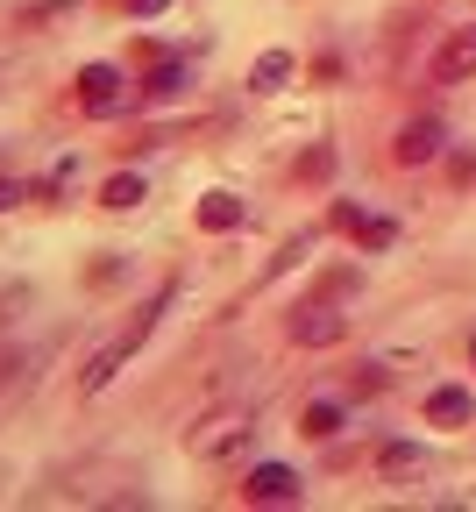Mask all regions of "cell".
I'll use <instances>...</instances> for the list:
<instances>
[{
	"mask_svg": "<svg viewBox=\"0 0 476 512\" xmlns=\"http://www.w3.org/2000/svg\"><path fill=\"white\" fill-rule=\"evenodd\" d=\"M377 463H384V477H420L427 470V456H420V448H405V441H391Z\"/></svg>",
	"mask_w": 476,
	"mask_h": 512,
	"instance_id": "obj_14",
	"label": "cell"
},
{
	"mask_svg": "<svg viewBox=\"0 0 476 512\" xmlns=\"http://www.w3.org/2000/svg\"><path fill=\"white\" fill-rule=\"evenodd\" d=\"M242 441H249V413H242V406H228V413H207V420H199V427L185 434V448H192L199 463L228 456V448H242Z\"/></svg>",
	"mask_w": 476,
	"mask_h": 512,
	"instance_id": "obj_2",
	"label": "cell"
},
{
	"mask_svg": "<svg viewBox=\"0 0 476 512\" xmlns=\"http://www.w3.org/2000/svg\"><path fill=\"white\" fill-rule=\"evenodd\" d=\"M121 100H128V79L114 72V64H86L79 72V107L86 114H121Z\"/></svg>",
	"mask_w": 476,
	"mask_h": 512,
	"instance_id": "obj_4",
	"label": "cell"
},
{
	"mask_svg": "<svg viewBox=\"0 0 476 512\" xmlns=\"http://www.w3.org/2000/svg\"><path fill=\"white\" fill-rule=\"evenodd\" d=\"M15 200H29V185H22V178H0V214H8Z\"/></svg>",
	"mask_w": 476,
	"mask_h": 512,
	"instance_id": "obj_17",
	"label": "cell"
},
{
	"mask_svg": "<svg viewBox=\"0 0 476 512\" xmlns=\"http://www.w3.org/2000/svg\"><path fill=\"white\" fill-rule=\"evenodd\" d=\"M391 157H398L405 171H413V164H434V157H441V121H434V114L405 121V128H398V143H391Z\"/></svg>",
	"mask_w": 476,
	"mask_h": 512,
	"instance_id": "obj_5",
	"label": "cell"
},
{
	"mask_svg": "<svg viewBox=\"0 0 476 512\" xmlns=\"http://www.w3.org/2000/svg\"><path fill=\"white\" fill-rule=\"evenodd\" d=\"M342 335H349V320L334 313L327 299H313V306H299V313H292V342H299V349H334Z\"/></svg>",
	"mask_w": 476,
	"mask_h": 512,
	"instance_id": "obj_3",
	"label": "cell"
},
{
	"mask_svg": "<svg viewBox=\"0 0 476 512\" xmlns=\"http://www.w3.org/2000/svg\"><path fill=\"white\" fill-rule=\"evenodd\" d=\"M199 228H207V235L242 228V200H235V192H207V200H199Z\"/></svg>",
	"mask_w": 476,
	"mask_h": 512,
	"instance_id": "obj_9",
	"label": "cell"
},
{
	"mask_svg": "<svg viewBox=\"0 0 476 512\" xmlns=\"http://www.w3.org/2000/svg\"><path fill=\"white\" fill-rule=\"evenodd\" d=\"M434 79H441V86L476 79V29H455V36L441 43V57H434Z\"/></svg>",
	"mask_w": 476,
	"mask_h": 512,
	"instance_id": "obj_6",
	"label": "cell"
},
{
	"mask_svg": "<svg viewBox=\"0 0 476 512\" xmlns=\"http://www.w3.org/2000/svg\"><path fill=\"white\" fill-rule=\"evenodd\" d=\"M164 299H171V292H157V299H150L143 313H135V320H128V328H121V335H114V342H107V349H100V356H93L86 370H79V392H107V384L121 377V363H128L135 349H143V335L157 328V313H164Z\"/></svg>",
	"mask_w": 476,
	"mask_h": 512,
	"instance_id": "obj_1",
	"label": "cell"
},
{
	"mask_svg": "<svg viewBox=\"0 0 476 512\" xmlns=\"http://www.w3.org/2000/svg\"><path fill=\"white\" fill-rule=\"evenodd\" d=\"M256 505H299V477L285 470V463H263V470H249V484H242Z\"/></svg>",
	"mask_w": 476,
	"mask_h": 512,
	"instance_id": "obj_7",
	"label": "cell"
},
{
	"mask_svg": "<svg viewBox=\"0 0 476 512\" xmlns=\"http://www.w3.org/2000/svg\"><path fill=\"white\" fill-rule=\"evenodd\" d=\"M299 427H306L313 441H327V434H342V406H334V399H313V406L299 413Z\"/></svg>",
	"mask_w": 476,
	"mask_h": 512,
	"instance_id": "obj_13",
	"label": "cell"
},
{
	"mask_svg": "<svg viewBox=\"0 0 476 512\" xmlns=\"http://www.w3.org/2000/svg\"><path fill=\"white\" fill-rule=\"evenodd\" d=\"M128 8H135V15H164V8H171V0H128Z\"/></svg>",
	"mask_w": 476,
	"mask_h": 512,
	"instance_id": "obj_18",
	"label": "cell"
},
{
	"mask_svg": "<svg viewBox=\"0 0 476 512\" xmlns=\"http://www.w3.org/2000/svg\"><path fill=\"white\" fill-rule=\"evenodd\" d=\"M285 79H292V57H285V50H263V57H256V72H249L256 93H278Z\"/></svg>",
	"mask_w": 476,
	"mask_h": 512,
	"instance_id": "obj_11",
	"label": "cell"
},
{
	"mask_svg": "<svg viewBox=\"0 0 476 512\" xmlns=\"http://www.w3.org/2000/svg\"><path fill=\"white\" fill-rule=\"evenodd\" d=\"M299 171H306V178H327V171H334V150H306V164H299Z\"/></svg>",
	"mask_w": 476,
	"mask_h": 512,
	"instance_id": "obj_16",
	"label": "cell"
},
{
	"mask_svg": "<svg viewBox=\"0 0 476 512\" xmlns=\"http://www.w3.org/2000/svg\"><path fill=\"white\" fill-rule=\"evenodd\" d=\"M100 207H114V214H128V207H143V178H135V171L107 178V185H100Z\"/></svg>",
	"mask_w": 476,
	"mask_h": 512,
	"instance_id": "obj_12",
	"label": "cell"
},
{
	"mask_svg": "<svg viewBox=\"0 0 476 512\" xmlns=\"http://www.w3.org/2000/svg\"><path fill=\"white\" fill-rule=\"evenodd\" d=\"M469 392H462V384H441V392H427V420L434 427H469Z\"/></svg>",
	"mask_w": 476,
	"mask_h": 512,
	"instance_id": "obj_8",
	"label": "cell"
},
{
	"mask_svg": "<svg viewBox=\"0 0 476 512\" xmlns=\"http://www.w3.org/2000/svg\"><path fill=\"white\" fill-rule=\"evenodd\" d=\"M334 221H342V228H349V235H356L363 249H384V242L398 235L391 221H377V214H356V207H334Z\"/></svg>",
	"mask_w": 476,
	"mask_h": 512,
	"instance_id": "obj_10",
	"label": "cell"
},
{
	"mask_svg": "<svg viewBox=\"0 0 476 512\" xmlns=\"http://www.w3.org/2000/svg\"><path fill=\"white\" fill-rule=\"evenodd\" d=\"M178 93H185V64H157L150 86H143V100H178Z\"/></svg>",
	"mask_w": 476,
	"mask_h": 512,
	"instance_id": "obj_15",
	"label": "cell"
},
{
	"mask_svg": "<svg viewBox=\"0 0 476 512\" xmlns=\"http://www.w3.org/2000/svg\"><path fill=\"white\" fill-rule=\"evenodd\" d=\"M469 356H476V342H469Z\"/></svg>",
	"mask_w": 476,
	"mask_h": 512,
	"instance_id": "obj_19",
	"label": "cell"
}]
</instances>
